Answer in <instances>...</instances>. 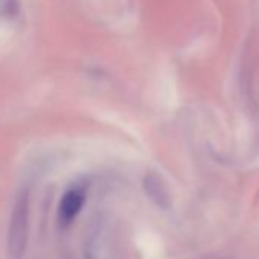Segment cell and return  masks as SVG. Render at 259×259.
<instances>
[{
	"instance_id": "6da1fadb",
	"label": "cell",
	"mask_w": 259,
	"mask_h": 259,
	"mask_svg": "<svg viewBox=\"0 0 259 259\" xmlns=\"http://www.w3.org/2000/svg\"><path fill=\"white\" fill-rule=\"evenodd\" d=\"M29 232V197L28 192H22L11 212L8 227V253L11 259H22L28 244Z\"/></svg>"
},
{
	"instance_id": "7a4b0ae2",
	"label": "cell",
	"mask_w": 259,
	"mask_h": 259,
	"mask_svg": "<svg viewBox=\"0 0 259 259\" xmlns=\"http://www.w3.org/2000/svg\"><path fill=\"white\" fill-rule=\"evenodd\" d=\"M84 203H85V191L82 188L67 189L58 203V210H57L58 224L61 227L70 226L75 221V218L79 215Z\"/></svg>"
},
{
	"instance_id": "3957f363",
	"label": "cell",
	"mask_w": 259,
	"mask_h": 259,
	"mask_svg": "<svg viewBox=\"0 0 259 259\" xmlns=\"http://www.w3.org/2000/svg\"><path fill=\"white\" fill-rule=\"evenodd\" d=\"M144 189L148 198L159 207L168 209L171 206V195L169 189L165 183V180L156 174V172H148L144 179Z\"/></svg>"
}]
</instances>
